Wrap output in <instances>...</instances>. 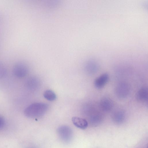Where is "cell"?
<instances>
[{
  "mask_svg": "<svg viewBox=\"0 0 148 148\" xmlns=\"http://www.w3.org/2000/svg\"><path fill=\"white\" fill-rule=\"evenodd\" d=\"M130 89V87L128 83L125 82H120L116 87V95L119 98H125L129 94Z\"/></svg>",
  "mask_w": 148,
  "mask_h": 148,
  "instance_id": "obj_2",
  "label": "cell"
},
{
  "mask_svg": "<svg viewBox=\"0 0 148 148\" xmlns=\"http://www.w3.org/2000/svg\"><path fill=\"white\" fill-rule=\"evenodd\" d=\"M28 67L24 63L19 62L16 63L13 68V72L17 77L22 78L25 77L28 73Z\"/></svg>",
  "mask_w": 148,
  "mask_h": 148,
  "instance_id": "obj_3",
  "label": "cell"
},
{
  "mask_svg": "<svg viewBox=\"0 0 148 148\" xmlns=\"http://www.w3.org/2000/svg\"><path fill=\"white\" fill-rule=\"evenodd\" d=\"M101 117L100 115L96 114L92 116L90 120L92 123L97 125L101 122Z\"/></svg>",
  "mask_w": 148,
  "mask_h": 148,
  "instance_id": "obj_11",
  "label": "cell"
},
{
  "mask_svg": "<svg viewBox=\"0 0 148 148\" xmlns=\"http://www.w3.org/2000/svg\"><path fill=\"white\" fill-rule=\"evenodd\" d=\"M148 90L147 88L144 87L140 89L136 93V98L137 100L141 102L147 101Z\"/></svg>",
  "mask_w": 148,
  "mask_h": 148,
  "instance_id": "obj_8",
  "label": "cell"
},
{
  "mask_svg": "<svg viewBox=\"0 0 148 148\" xmlns=\"http://www.w3.org/2000/svg\"><path fill=\"white\" fill-rule=\"evenodd\" d=\"M72 121L75 126L82 129H86L88 125L87 121L82 118L76 116L73 117L72 118Z\"/></svg>",
  "mask_w": 148,
  "mask_h": 148,
  "instance_id": "obj_7",
  "label": "cell"
},
{
  "mask_svg": "<svg viewBox=\"0 0 148 148\" xmlns=\"http://www.w3.org/2000/svg\"><path fill=\"white\" fill-rule=\"evenodd\" d=\"M125 117V112L122 110H118L114 112L112 114L113 121L116 123H121L124 120Z\"/></svg>",
  "mask_w": 148,
  "mask_h": 148,
  "instance_id": "obj_9",
  "label": "cell"
},
{
  "mask_svg": "<svg viewBox=\"0 0 148 148\" xmlns=\"http://www.w3.org/2000/svg\"><path fill=\"white\" fill-rule=\"evenodd\" d=\"M7 73V71L5 67L4 64L0 62V78L5 77Z\"/></svg>",
  "mask_w": 148,
  "mask_h": 148,
  "instance_id": "obj_12",
  "label": "cell"
},
{
  "mask_svg": "<svg viewBox=\"0 0 148 148\" xmlns=\"http://www.w3.org/2000/svg\"><path fill=\"white\" fill-rule=\"evenodd\" d=\"M43 96L47 100L52 101L56 100V96L54 92L50 90H45L43 93Z\"/></svg>",
  "mask_w": 148,
  "mask_h": 148,
  "instance_id": "obj_10",
  "label": "cell"
},
{
  "mask_svg": "<svg viewBox=\"0 0 148 148\" xmlns=\"http://www.w3.org/2000/svg\"><path fill=\"white\" fill-rule=\"evenodd\" d=\"M100 105L101 109L106 112L110 111L113 106L112 101L110 98L107 97H104L101 99Z\"/></svg>",
  "mask_w": 148,
  "mask_h": 148,
  "instance_id": "obj_6",
  "label": "cell"
},
{
  "mask_svg": "<svg viewBox=\"0 0 148 148\" xmlns=\"http://www.w3.org/2000/svg\"><path fill=\"white\" fill-rule=\"evenodd\" d=\"M109 79V75L107 73H103L97 78L95 80L94 84L98 89L102 88L107 84Z\"/></svg>",
  "mask_w": 148,
  "mask_h": 148,
  "instance_id": "obj_5",
  "label": "cell"
},
{
  "mask_svg": "<svg viewBox=\"0 0 148 148\" xmlns=\"http://www.w3.org/2000/svg\"><path fill=\"white\" fill-rule=\"evenodd\" d=\"M48 105L42 103H32L26 107L24 110V114L27 117L33 118L42 116L47 112Z\"/></svg>",
  "mask_w": 148,
  "mask_h": 148,
  "instance_id": "obj_1",
  "label": "cell"
},
{
  "mask_svg": "<svg viewBox=\"0 0 148 148\" xmlns=\"http://www.w3.org/2000/svg\"><path fill=\"white\" fill-rule=\"evenodd\" d=\"M58 132L62 139L65 141L70 140L72 137V132L70 128L66 126H62L59 127Z\"/></svg>",
  "mask_w": 148,
  "mask_h": 148,
  "instance_id": "obj_4",
  "label": "cell"
},
{
  "mask_svg": "<svg viewBox=\"0 0 148 148\" xmlns=\"http://www.w3.org/2000/svg\"><path fill=\"white\" fill-rule=\"evenodd\" d=\"M5 121L4 119L0 116V130L2 129L4 126Z\"/></svg>",
  "mask_w": 148,
  "mask_h": 148,
  "instance_id": "obj_13",
  "label": "cell"
}]
</instances>
